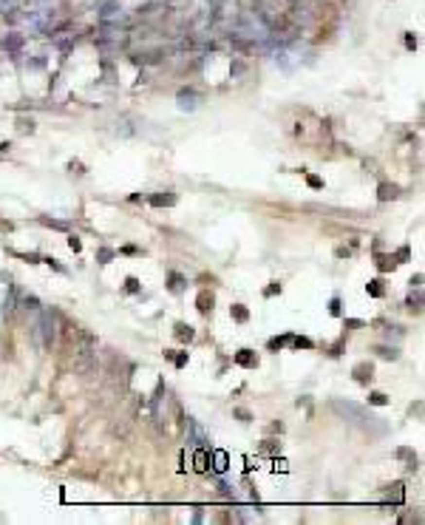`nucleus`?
Segmentation results:
<instances>
[{
  "label": "nucleus",
  "instance_id": "1",
  "mask_svg": "<svg viewBox=\"0 0 425 525\" xmlns=\"http://www.w3.org/2000/svg\"><path fill=\"white\" fill-rule=\"evenodd\" d=\"M66 349H68L71 369H74L77 375L88 377L94 369H97V341H94L88 332H82L80 327H68Z\"/></svg>",
  "mask_w": 425,
  "mask_h": 525
},
{
  "label": "nucleus",
  "instance_id": "2",
  "mask_svg": "<svg viewBox=\"0 0 425 525\" xmlns=\"http://www.w3.org/2000/svg\"><path fill=\"white\" fill-rule=\"evenodd\" d=\"M32 335H34V344L40 349H51L57 344V335H60V315L54 310H37Z\"/></svg>",
  "mask_w": 425,
  "mask_h": 525
},
{
  "label": "nucleus",
  "instance_id": "3",
  "mask_svg": "<svg viewBox=\"0 0 425 525\" xmlns=\"http://www.w3.org/2000/svg\"><path fill=\"white\" fill-rule=\"evenodd\" d=\"M332 406H335V412H340L346 420L357 423L360 429H366V431H372V434H386V423H380L372 412H366L363 406H357V403H352V400H335Z\"/></svg>",
  "mask_w": 425,
  "mask_h": 525
},
{
  "label": "nucleus",
  "instance_id": "4",
  "mask_svg": "<svg viewBox=\"0 0 425 525\" xmlns=\"http://www.w3.org/2000/svg\"><path fill=\"white\" fill-rule=\"evenodd\" d=\"M12 310H15V287H12L9 276L0 273V321H6Z\"/></svg>",
  "mask_w": 425,
  "mask_h": 525
},
{
  "label": "nucleus",
  "instance_id": "5",
  "mask_svg": "<svg viewBox=\"0 0 425 525\" xmlns=\"http://www.w3.org/2000/svg\"><path fill=\"white\" fill-rule=\"evenodd\" d=\"M187 426H190V443L198 446V449H204V446H207V434H204V429L198 426L196 420H187Z\"/></svg>",
  "mask_w": 425,
  "mask_h": 525
},
{
  "label": "nucleus",
  "instance_id": "6",
  "mask_svg": "<svg viewBox=\"0 0 425 525\" xmlns=\"http://www.w3.org/2000/svg\"><path fill=\"white\" fill-rule=\"evenodd\" d=\"M119 17H122V6L114 3V0L105 3V9L99 12V20H102V23H111V20H119Z\"/></svg>",
  "mask_w": 425,
  "mask_h": 525
},
{
  "label": "nucleus",
  "instance_id": "7",
  "mask_svg": "<svg viewBox=\"0 0 425 525\" xmlns=\"http://www.w3.org/2000/svg\"><path fill=\"white\" fill-rule=\"evenodd\" d=\"M179 108H196V91L193 88L179 91Z\"/></svg>",
  "mask_w": 425,
  "mask_h": 525
},
{
  "label": "nucleus",
  "instance_id": "8",
  "mask_svg": "<svg viewBox=\"0 0 425 525\" xmlns=\"http://www.w3.org/2000/svg\"><path fill=\"white\" fill-rule=\"evenodd\" d=\"M150 205H156V207H162V205H176V196L173 193H159V196H150Z\"/></svg>",
  "mask_w": 425,
  "mask_h": 525
},
{
  "label": "nucleus",
  "instance_id": "9",
  "mask_svg": "<svg viewBox=\"0 0 425 525\" xmlns=\"http://www.w3.org/2000/svg\"><path fill=\"white\" fill-rule=\"evenodd\" d=\"M210 466H207V451L204 449H198V454H196V471H207Z\"/></svg>",
  "mask_w": 425,
  "mask_h": 525
},
{
  "label": "nucleus",
  "instance_id": "10",
  "mask_svg": "<svg viewBox=\"0 0 425 525\" xmlns=\"http://www.w3.org/2000/svg\"><path fill=\"white\" fill-rule=\"evenodd\" d=\"M380 199H383V202H386V199H397V188H394V185H383V188H380Z\"/></svg>",
  "mask_w": 425,
  "mask_h": 525
},
{
  "label": "nucleus",
  "instance_id": "11",
  "mask_svg": "<svg viewBox=\"0 0 425 525\" xmlns=\"http://www.w3.org/2000/svg\"><path fill=\"white\" fill-rule=\"evenodd\" d=\"M198 310H201V312L212 310V296H207V293H204V296H198Z\"/></svg>",
  "mask_w": 425,
  "mask_h": 525
},
{
  "label": "nucleus",
  "instance_id": "12",
  "mask_svg": "<svg viewBox=\"0 0 425 525\" xmlns=\"http://www.w3.org/2000/svg\"><path fill=\"white\" fill-rule=\"evenodd\" d=\"M354 372H357V380H366V377H372V366H366V363H360L357 369H354Z\"/></svg>",
  "mask_w": 425,
  "mask_h": 525
},
{
  "label": "nucleus",
  "instance_id": "13",
  "mask_svg": "<svg viewBox=\"0 0 425 525\" xmlns=\"http://www.w3.org/2000/svg\"><path fill=\"white\" fill-rule=\"evenodd\" d=\"M215 469H218V471L227 469V454H224V451H215Z\"/></svg>",
  "mask_w": 425,
  "mask_h": 525
},
{
  "label": "nucleus",
  "instance_id": "14",
  "mask_svg": "<svg viewBox=\"0 0 425 525\" xmlns=\"http://www.w3.org/2000/svg\"><path fill=\"white\" fill-rule=\"evenodd\" d=\"M372 403H377V406H386V403H389V397H386L383 392H374V394H372Z\"/></svg>",
  "mask_w": 425,
  "mask_h": 525
},
{
  "label": "nucleus",
  "instance_id": "15",
  "mask_svg": "<svg viewBox=\"0 0 425 525\" xmlns=\"http://www.w3.org/2000/svg\"><path fill=\"white\" fill-rule=\"evenodd\" d=\"M176 335H179V338H187V341H190V338H193V329H184V324H179Z\"/></svg>",
  "mask_w": 425,
  "mask_h": 525
},
{
  "label": "nucleus",
  "instance_id": "16",
  "mask_svg": "<svg viewBox=\"0 0 425 525\" xmlns=\"http://www.w3.org/2000/svg\"><path fill=\"white\" fill-rule=\"evenodd\" d=\"M380 355H383V358H397L400 352H397V349H386V346H380Z\"/></svg>",
  "mask_w": 425,
  "mask_h": 525
},
{
  "label": "nucleus",
  "instance_id": "17",
  "mask_svg": "<svg viewBox=\"0 0 425 525\" xmlns=\"http://www.w3.org/2000/svg\"><path fill=\"white\" fill-rule=\"evenodd\" d=\"M232 315H235L238 321H247V310H241V307H232Z\"/></svg>",
  "mask_w": 425,
  "mask_h": 525
},
{
  "label": "nucleus",
  "instance_id": "18",
  "mask_svg": "<svg viewBox=\"0 0 425 525\" xmlns=\"http://www.w3.org/2000/svg\"><path fill=\"white\" fill-rule=\"evenodd\" d=\"M238 363H255V358H252L249 352H241V355H238Z\"/></svg>",
  "mask_w": 425,
  "mask_h": 525
},
{
  "label": "nucleus",
  "instance_id": "19",
  "mask_svg": "<svg viewBox=\"0 0 425 525\" xmlns=\"http://www.w3.org/2000/svg\"><path fill=\"white\" fill-rule=\"evenodd\" d=\"M369 290H372V293H374V296H383V287H380V284H372V287H369Z\"/></svg>",
  "mask_w": 425,
  "mask_h": 525
},
{
  "label": "nucleus",
  "instance_id": "20",
  "mask_svg": "<svg viewBox=\"0 0 425 525\" xmlns=\"http://www.w3.org/2000/svg\"><path fill=\"white\" fill-rule=\"evenodd\" d=\"M309 185H312V188H320V185H323V182L318 179V176H309Z\"/></svg>",
  "mask_w": 425,
  "mask_h": 525
},
{
  "label": "nucleus",
  "instance_id": "21",
  "mask_svg": "<svg viewBox=\"0 0 425 525\" xmlns=\"http://www.w3.org/2000/svg\"><path fill=\"white\" fill-rule=\"evenodd\" d=\"M128 290H131V293H136V290H139V287H136V279H128Z\"/></svg>",
  "mask_w": 425,
  "mask_h": 525
}]
</instances>
